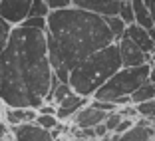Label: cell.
Returning a JSON list of instances; mask_svg holds the SVG:
<instances>
[{
	"label": "cell",
	"mask_w": 155,
	"mask_h": 141,
	"mask_svg": "<svg viewBox=\"0 0 155 141\" xmlns=\"http://www.w3.org/2000/svg\"><path fill=\"white\" fill-rule=\"evenodd\" d=\"M151 62H155V52H153V56H151Z\"/></svg>",
	"instance_id": "39"
},
{
	"label": "cell",
	"mask_w": 155,
	"mask_h": 141,
	"mask_svg": "<svg viewBox=\"0 0 155 141\" xmlns=\"http://www.w3.org/2000/svg\"><path fill=\"white\" fill-rule=\"evenodd\" d=\"M72 6L80 10L94 12V14H100L104 18H110V16H119L121 0H72Z\"/></svg>",
	"instance_id": "7"
},
{
	"label": "cell",
	"mask_w": 155,
	"mask_h": 141,
	"mask_svg": "<svg viewBox=\"0 0 155 141\" xmlns=\"http://www.w3.org/2000/svg\"><path fill=\"white\" fill-rule=\"evenodd\" d=\"M10 135H12V141H54L52 131L40 127L36 123H24V125L10 127Z\"/></svg>",
	"instance_id": "8"
},
{
	"label": "cell",
	"mask_w": 155,
	"mask_h": 141,
	"mask_svg": "<svg viewBox=\"0 0 155 141\" xmlns=\"http://www.w3.org/2000/svg\"><path fill=\"white\" fill-rule=\"evenodd\" d=\"M97 141H114V133H110V135L101 137V139H97Z\"/></svg>",
	"instance_id": "33"
},
{
	"label": "cell",
	"mask_w": 155,
	"mask_h": 141,
	"mask_svg": "<svg viewBox=\"0 0 155 141\" xmlns=\"http://www.w3.org/2000/svg\"><path fill=\"white\" fill-rule=\"evenodd\" d=\"M105 22H107V26H110L115 42H119L123 36H125V32H127V24L123 22L119 16H110V18H105Z\"/></svg>",
	"instance_id": "16"
},
{
	"label": "cell",
	"mask_w": 155,
	"mask_h": 141,
	"mask_svg": "<svg viewBox=\"0 0 155 141\" xmlns=\"http://www.w3.org/2000/svg\"><path fill=\"white\" fill-rule=\"evenodd\" d=\"M30 6H32V0H2L0 2V16L10 26L16 28L30 16Z\"/></svg>",
	"instance_id": "6"
},
{
	"label": "cell",
	"mask_w": 155,
	"mask_h": 141,
	"mask_svg": "<svg viewBox=\"0 0 155 141\" xmlns=\"http://www.w3.org/2000/svg\"><path fill=\"white\" fill-rule=\"evenodd\" d=\"M34 123L40 125V127H44V129H48V131H54L62 121L58 119V115H42V113H38V117H36Z\"/></svg>",
	"instance_id": "18"
},
{
	"label": "cell",
	"mask_w": 155,
	"mask_h": 141,
	"mask_svg": "<svg viewBox=\"0 0 155 141\" xmlns=\"http://www.w3.org/2000/svg\"><path fill=\"white\" fill-rule=\"evenodd\" d=\"M90 101H91V97H84V96H80V93H76V91H72L62 103H58V113L56 115H58L60 121L70 123L74 115H76L82 107H86Z\"/></svg>",
	"instance_id": "10"
},
{
	"label": "cell",
	"mask_w": 155,
	"mask_h": 141,
	"mask_svg": "<svg viewBox=\"0 0 155 141\" xmlns=\"http://www.w3.org/2000/svg\"><path fill=\"white\" fill-rule=\"evenodd\" d=\"M117 46H119V56H121L123 68H139V66L151 64V56L145 54L131 38L123 36L117 42Z\"/></svg>",
	"instance_id": "5"
},
{
	"label": "cell",
	"mask_w": 155,
	"mask_h": 141,
	"mask_svg": "<svg viewBox=\"0 0 155 141\" xmlns=\"http://www.w3.org/2000/svg\"><path fill=\"white\" fill-rule=\"evenodd\" d=\"M117 111L123 115V117H129V119H139V113H137V107H135L133 103H129V105H123V107H119Z\"/></svg>",
	"instance_id": "25"
},
{
	"label": "cell",
	"mask_w": 155,
	"mask_h": 141,
	"mask_svg": "<svg viewBox=\"0 0 155 141\" xmlns=\"http://www.w3.org/2000/svg\"><path fill=\"white\" fill-rule=\"evenodd\" d=\"M38 113H42V115H56L58 113V105L56 103H44L40 109H38Z\"/></svg>",
	"instance_id": "29"
},
{
	"label": "cell",
	"mask_w": 155,
	"mask_h": 141,
	"mask_svg": "<svg viewBox=\"0 0 155 141\" xmlns=\"http://www.w3.org/2000/svg\"><path fill=\"white\" fill-rule=\"evenodd\" d=\"M149 34H151V38H153V42H155V26H153V28L149 30Z\"/></svg>",
	"instance_id": "36"
},
{
	"label": "cell",
	"mask_w": 155,
	"mask_h": 141,
	"mask_svg": "<svg viewBox=\"0 0 155 141\" xmlns=\"http://www.w3.org/2000/svg\"><path fill=\"white\" fill-rule=\"evenodd\" d=\"M54 77L46 32L26 26L12 28L0 54V100L6 107H34L46 103Z\"/></svg>",
	"instance_id": "1"
},
{
	"label": "cell",
	"mask_w": 155,
	"mask_h": 141,
	"mask_svg": "<svg viewBox=\"0 0 155 141\" xmlns=\"http://www.w3.org/2000/svg\"><path fill=\"white\" fill-rule=\"evenodd\" d=\"M131 4H133V12H135V24L151 30L155 24H153V18H151L149 6H147L143 0H131Z\"/></svg>",
	"instance_id": "14"
},
{
	"label": "cell",
	"mask_w": 155,
	"mask_h": 141,
	"mask_svg": "<svg viewBox=\"0 0 155 141\" xmlns=\"http://www.w3.org/2000/svg\"><path fill=\"white\" fill-rule=\"evenodd\" d=\"M107 115H110L107 111H101V109H97L96 105H91V101H90L86 107H82L76 115H74L70 123H72L74 127L87 129V127H96V125L104 123Z\"/></svg>",
	"instance_id": "9"
},
{
	"label": "cell",
	"mask_w": 155,
	"mask_h": 141,
	"mask_svg": "<svg viewBox=\"0 0 155 141\" xmlns=\"http://www.w3.org/2000/svg\"><path fill=\"white\" fill-rule=\"evenodd\" d=\"M50 10H64V8H70L72 6V0H46Z\"/></svg>",
	"instance_id": "28"
},
{
	"label": "cell",
	"mask_w": 155,
	"mask_h": 141,
	"mask_svg": "<svg viewBox=\"0 0 155 141\" xmlns=\"http://www.w3.org/2000/svg\"><path fill=\"white\" fill-rule=\"evenodd\" d=\"M91 105H96L97 109H101V111H107V113H111V111H117V105L111 103V101H100V100H91Z\"/></svg>",
	"instance_id": "26"
},
{
	"label": "cell",
	"mask_w": 155,
	"mask_h": 141,
	"mask_svg": "<svg viewBox=\"0 0 155 141\" xmlns=\"http://www.w3.org/2000/svg\"><path fill=\"white\" fill-rule=\"evenodd\" d=\"M68 141H90V139H78V137H70Z\"/></svg>",
	"instance_id": "37"
},
{
	"label": "cell",
	"mask_w": 155,
	"mask_h": 141,
	"mask_svg": "<svg viewBox=\"0 0 155 141\" xmlns=\"http://www.w3.org/2000/svg\"><path fill=\"white\" fill-rule=\"evenodd\" d=\"M119 18H121L125 24H127V26L135 24V12H133V4H131V0H127V2H121Z\"/></svg>",
	"instance_id": "21"
},
{
	"label": "cell",
	"mask_w": 155,
	"mask_h": 141,
	"mask_svg": "<svg viewBox=\"0 0 155 141\" xmlns=\"http://www.w3.org/2000/svg\"><path fill=\"white\" fill-rule=\"evenodd\" d=\"M12 28H14V26H10V24L6 22V20L2 18V16H0V54L4 52L6 44H8L10 34H12Z\"/></svg>",
	"instance_id": "22"
},
{
	"label": "cell",
	"mask_w": 155,
	"mask_h": 141,
	"mask_svg": "<svg viewBox=\"0 0 155 141\" xmlns=\"http://www.w3.org/2000/svg\"><path fill=\"white\" fill-rule=\"evenodd\" d=\"M149 70H151V64L139 66V68H121L105 86H101L94 93L91 100L111 101L117 107L129 105L131 103V96L145 82H149Z\"/></svg>",
	"instance_id": "4"
},
{
	"label": "cell",
	"mask_w": 155,
	"mask_h": 141,
	"mask_svg": "<svg viewBox=\"0 0 155 141\" xmlns=\"http://www.w3.org/2000/svg\"><path fill=\"white\" fill-rule=\"evenodd\" d=\"M149 10H151V18H153V24H155V0H151Z\"/></svg>",
	"instance_id": "32"
},
{
	"label": "cell",
	"mask_w": 155,
	"mask_h": 141,
	"mask_svg": "<svg viewBox=\"0 0 155 141\" xmlns=\"http://www.w3.org/2000/svg\"><path fill=\"white\" fill-rule=\"evenodd\" d=\"M137 123V119H129V117H123V121L117 125V129H115V135H121V133H125V131H129V129L133 127Z\"/></svg>",
	"instance_id": "27"
},
{
	"label": "cell",
	"mask_w": 155,
	"mask_h": 141,
	"mask_svg": "<svg viewBox=\"0 0 155 141\" xmlns=\"http://www.w3.org/2000/svg\"><path fill=\"white\" fill-rule=\"evenodd\" d=\"M72 91H74V90H72V86H70V84H60L58 90H56L54 96H52V103H56V105L62 103V101H64L66 97L72 93Z\"/></svg>",
	"instance_id": "23"
},
{
	"label": "cell",
	"mask_w": 155,
	"mask_h": 141,
	"mask_svg": "<svg viewBox=\"0 0 155 141\" xmlns=\"http://www.w3.org/2000/svg\"><path fill=\"white\" fill-rule=\"evenodd\" d=\"M123 68L121 56H119V46L117 42L104 50L96 52L87 60H84L80 66L70 72V86L76 93L84 97H94L101 86L110 82L111 77Z\"/></svg>",
	"instance_id": "3"
},
{
	"label": "cell",
	"mask_w": 155,
	"mask_h": 141,
	"mask_svg": "<svg viewBox=\"0 0 155 141\" xmlns=\"http://www.w3.org/2000/svg\"><path fill=\"white\" fill-rule=\"evenodd\" d=\"M68 139H70V137H68V135H60V137H56V139H54V141H68Z\"/></svg>",
	"instance_id": "35"
},
{
	"label": "cell",
	"mask_w": 155,
	"mask_h": 141,
	"mask_svg": "<svg viewBox=\"0 0 155 141\" xmlns=\"http://www.w3.org/2000/svg\"><path fill=\"white\" fill-rule=\"evenodd\" d=\"M96 135H97V139H101V137H105V135H110V129L105 127V123H100V125H96Z\"/></svg>",
	"instance_id": "30"
},
{
	"label": "cell",
	"mask_w": 155,
	"mask_h": 141,
	"mask_svg": "<svg viewBox=\"0 0 155 141\" xmlns=\"http://www.w3.org/2000/svg\"><path fill=\"white\" fill-rule=\"evenodd\" d=\"M38 117V109L34 107H6L4 109V119L10 127H16V125H24V123H34Z\"/></svg>",
	"instance_id": "12"
},
{
	"label": "cell",
	"mask_w": 155,
	"mask_h": 141,
	"mask_svg": "<svg viewBox=\"0 0 155 141\" xmlns=\"http://www.w3.org/2000/svg\"><path fill=\"white\" fill-rule=\"evenodd\" d=\"M137 113L139 117L147 119V121H155V100H149V101H143V103H137Z\"/></svg>",
	"instance_id": "17"
},
{
	"label": "cell",
	"mask_w": 155,
	"mask_h": 141,
	"mask_svg": "<svg viewBox=\"0 0 155 141\" xmlns=\"http://www.w3.org/2000/svg\"><path fill=\"white\" fill-rule=\"evenodd\" d=\"M50 6L46 0H32V6H30V16H40V18H48L50 16Z\"/></svg>",
	"instance_id": "19"
},
{
	"label": "cell",
	"mask_w": 155,
	"mask_h": 141,
	"mask_svg": "<svg viewBox=\"0 0 155 141\" xmlns=\"http://www.w3.org/2000/svg\"><path fill=\"white\" fill-rule=\"evenodd\" d=\"M20 26L26 28H34V30H42V32H48V18H40V16H28Z\"/></svg>",
	"instance_id": "20"
},
{
	"label": "cell",
	"mask_w": 155,
	"mask_h": 141,
	"mask_svg": "<svg viewBox=\"0 0 155 141\" xmlns=\"http://www.w3.org/2000/svg\"><path fill=\"white\" fill-rule=\"evenodd\" d=\"M48 52L54 74L64 84L70 82V72L96 52L115 44L104 16L80 8L52 10L48 16Z\"/></svg>",
	"instance_id": "2"
},
{
	"label": "cell",
	"mask_w": 155,
	"mask_h": 141,
	"mask_svg": "<svg viewBox=\"0 0 155 141\" xmlns=\"http://www.w3.org/2000/svg\"><path fill=\"white\" fill-rule=\"evenodd\" d=\"M125 36L131 38V40L135 42V44L139 46L145 54L153 56V52H155V42H153V38H151V34H149V30H147V28L139 26V24H131V26H127Z\"/></svg>",
	"instance_id": "13"
},
{
	"label": "cell",
	"mask_w": 155,
	"mask_h": 141,
	"mask_svg": "<svg viewBox=\"0 0 155 141\" xmlns=\"http://www.w3.org/2000/svg\"><path fill=\"white\" fill-rule=\"evenodd\" d=\"M153 139H155L153 125L143 117L137 119V123L129 129V131L121 133V135H115L114 133V141H153Z\"/></svg>",
	"instance_id": "11"
},
{
	"label": "cell",
	"mask_w": 155,
	"mask_h": 141,
	"mask_svg": "<svg viewBox=\"0 0 155 141\" xmlns=\"http://www.w3.org/2000/svg\"><path fill=\"white\" fill-rule=\"evenodd\" d=\"M0 2H2V0H0Z\"/></svg>",
	"instance_id": "41"
},
{
	"label": "cell",
	"mask_w": 155,
	"mask_h": 141,
	"mask_svg": "<svg viewBox=\"0 0 155 141\" xmlns=\"http://www.w3.org/2000/svg\"><path fill=\"white\" fill-rule=\"evenodd\" d=\"M149 100H155V86L151 82H145L131 96V103L137 105V103H143V101H149Z\"/></svg>",
	"instance_id": "15"
},
{
	"label": "cell",
	"mask_w": 155,
	"mask_h": 141,
	"mask_svg": "<svg viewBox=\"0 0 155 141\" xmlns=\"http://www.w3.org/2000/svg\"><path fill=\"white\" fill-rule=\"evenodd\" d=\"M149 82L155 86V62H151V70H149Z\"/></svg>",
	"instance_id": "31"
},
{
	"label": "cell",
	"mask_w": 155,
	"mask_h": 141,
	"mask_svg": "<svg viewBox=\"0 0 155 141\" xmlns=\"http://www.w3.org/2000/svg\"><path fill=\"white\" fill-rule=\"evenodd\" d=\"M121 2H127V0H121Z\"/></svg>",
	"instance_id": "40"
},
{
	"label": "cell",
	"mask_w": 155,
	"mask_h": 141,
	"mask_svg": "<svg viewBox=\"0 0 155 141\" xmlns=\"http://www.w3.org/2000/svg\"><path fill=\"white\" fill-rule=\"evenodd\" d=\"M4 109H6V105H4V101L0 100V117H2V115H4Z\"/></svg>",
	"instance_id": "34"
},
{
	"label": "cell",
	"mask_w": 155,
	"mask_h": 141,
	"mask_svg": "<svg viewBox=\"0 0 155 141\" xmlns=\"http://www.w3.org/2000/svg\"><path fill=\"white\" fill-rule=\"evenodd\" d=\"M143 2H145V4H147V6H149V4H151V0H143Z\"/></svg>",
	"instance_id": "38"
},
{
	"label": "cell",
	"mask_w": 155,
	"mask_h": 141,
	"mask_svg": "<svg viewBox=\"0 0 155 141\" xmlns=\"http://www.w3.org/2000/svg\"><path fill=\"white\" fill-rule=\"evenodd\" d=\"M123 121V115L119 113V111H111L107 117H105V127L110 129V133H115V129H117V125Z\"/></svg>",
	"instance_id": "24"
},
{
	"label": "cell",
	"mask_w": 155,
	"mask_h": 141,
	"mask_svg": "<svg viewBox=\"0 0 155 141\" xmlns=\"http://www.w3.org/2000/svg\"><path fill=\"white\" fill-rule=\"evenodd\" d=\"M153 141H155V139H153Z\"/></svg>",
	"instance_id": "42"
}]
</instances>
